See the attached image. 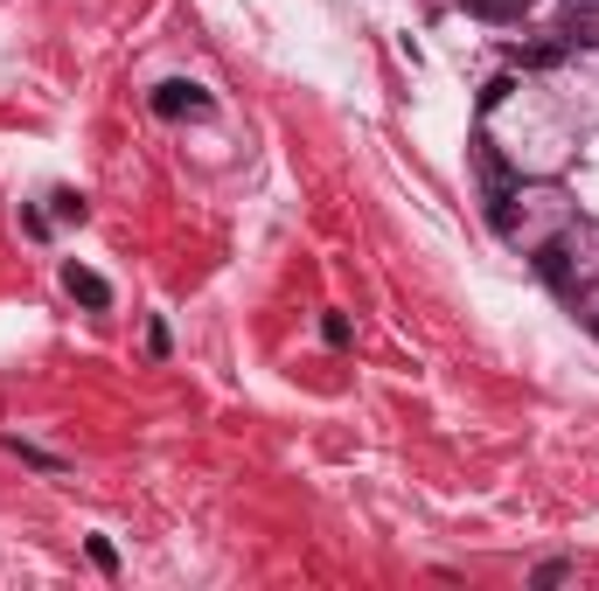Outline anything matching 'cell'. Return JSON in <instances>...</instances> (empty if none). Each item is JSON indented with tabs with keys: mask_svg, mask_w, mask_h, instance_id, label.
I'll list each match as a JSON object with an SVG mask.
<instances>
[{
	"mask_svg": "<svg viewBox=\"0 0 599 591\" xmlns=\"http://www.w3.org/2000/svg\"><path fill=\"white\" fill-rule=\"evenodd\" d=\"M516 63L522 70H551V63H565V43H537V49H522Z\"/></svg>",
	"mask_w": 599,
	"mask_h": 591,
	"instance_id": "5",
	"label": "cell"
},
{
	"mask_svg": "<svg viewBox=\"0 0 599 591\" xmlns=\"http://www.w3.org/2000/svg\"><path fill=\"white\" fill-rule=\"evenodd\" d=\"M14 452H22L28 466H63V460H56V452H43V446H22V438H14Z\"/></svg>",
	"mask_w": 599,
	"mask_h": 591,
	"instance_id": "11",
	"label": "cell"
},
{
	"mask_svg": "<svg viewBox=\"0 0 599 591\" xmlns=\"http://www.w3.org/2000/svg\"><path fill=\"white\" fill-rule=\"evenodd\" d=\"M154 111H161V119H210V91L189 84V78H167L154 91Z\"/></svg>",
	"mask_w": 599,
	"mask_h": 591,
	"instance_id": "2",
	"label": "cell"
},
{
	"mask_svg": "<svg viewBox=\"0 0 599 591\" xmlns=\"http://www.w3.org/2000/svg\"><path fill=\"white\" fill-rule=\"evenodd\" d=\"M321 341H328V348H349V341H355L349 314H328V320H321Z\"/></svg>",
	"mask_w": 599,
	"mask_h": 591,
	"instance_id": "6",
	"label": "cell"
},
{
	"mask_svg": "<svg viewBox=\"0 0 599 591\" xmlns=\"http://www.w3.org/2000/svg\"><path fill=\"white\" fill-rule=\"evenodd\" d=\"M565 578H572V564H557V557H551V564H537V570H530V584H565Z\"/></svg>",
	"mask_w": 599,
	"mask_h": 591,
	"instance_id": "7",
	"label": "cell"
},
{
	"mask_svg": "<svg viewBox=\"0 0 599 591\" xmlns=\"http://www.w3.org/2000/svg\"><path fill=\"white\" fill-rule=\"evenodd\" d=\"M84 549H91V564H98V570H119V549H111V543H105V536H91V543H84Z\"/></svg>",
	"mask_w": 599,
	"mask_h": 591,
	"instance_id": "8",
	"label": "cell"
},
{
	"mask_svg": "<svg viewBox=\"0 0 599 591\" xmlns=\"http://www.w3.org/2000/svg\"><path fill=\"white\" fill-rule=\"evenodd\" d=\"M467 14H481V22H522V0H467Z\"/></svg>",
	"mask_w": 599,
	"mask_h": 591,
	"instance_id": "4",
	"label": "cell"
},
{
	"mask_svg": "<svg viewBox=\"0 0 599 591\" xmlns=\"http://www.w3.org/2000/svg\"><path fill=\"white\" fill-rule=\"evenodd\" d=\"M509 91H516V84H509V78H489V91H481V111H495V105H502V98H509Z\"/></svg>",
	"mask_w": 599,
	"mask_h": 591,
	"instance_id": "9",
	"label": "cell"
},
{
	"mask_svg": "<svg viewBox=\"0 0 599 591\" xmlns=\"http://www.w3.org/2000/svg\"><path fill=\"white\" fill-rule=\"evenodd\" d=\"M530 258H537V279L551 293H586V285H599V216H565Z\"/></svg>",
	"mask_w": 599,
	"mask_h": 591,
	"instance_id": "1",
	"label": "cell"
},
{
	"mask_svg": "<svg viewBox=\"0 0 599 591\" xmlns=\"http://www.w3.org/2000/svg\"><path fill=\"white\" fill-rule=\"evenodd\" d=\"M592 334H599V314H592Z\"/></svg>",
	"mask_w": 599,
	"mask_h": 591,
	"instance_id": "12",
	"label": "cell"
},
{
	"mask_svg": "<svg viewBox=\"0 0 599 591\" xmlns=\"http://www.w3.org/2000/svg\"><path fill=\"white\" fill-rule=\"evenodd\" d=\"M56 216H63V223H84V202L70 196V188H63V196H56Z\"/></svg>",
	"mask_w": 599,
	"mask_h": 591,
	"instance_id": "10",
	"label": "cell"
},
{
	"mask_svg": "<svg viewBox=\"0 0 599 591\" xmlns=\"http://www.w3.org/2000/svg\"><path fill=\"white\" fill-rule=\"evenodd\" d=\"M63 293L78 299V307H91V314H105V307H111V285L91 272V264H63Z\"/></svg>",
	"mask_w": 599,
	"mask_h": 591,
	"instance_id": "3",
	"label": "cell"
}]
</instances>
